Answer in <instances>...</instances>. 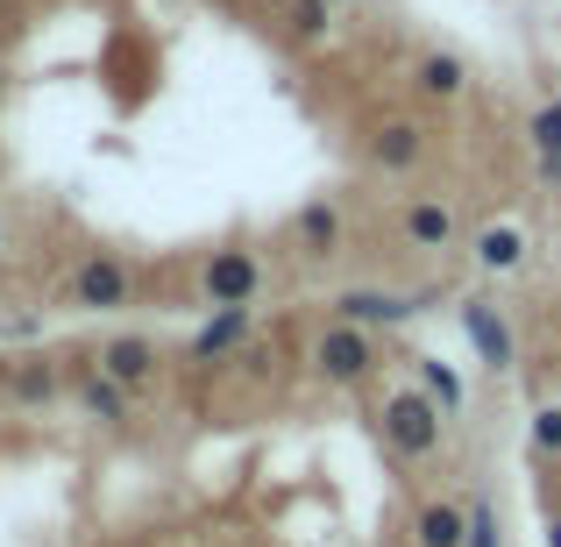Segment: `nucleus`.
Here are the masks:
<instances>
[{
  "mask_svg": "<svg viewBox=\"0 0 561 547\" xmlns=\"http://www.w3.org/2000/svg\"><path fill=\"white\" fill-rule=\"evenodd\" d=\"M412 369H420V391H426V398H434V406L455 420V412H462V398H469V391H462V377H455V363H440V356H420Z\"/></svg>",
  "mask_w": 561,
  "mask_h": 547,
  "instance_id": "16",
  "label": "nucleus"
},
{
  "mask_svg": "<svg viewBox=\"0 0 561 547\" xmlns=\"http://www.w3.org/2000/svg\"><path fill=\"white\" fill-rule=\"evenodd\" d=\"M462 547H505V534H497V512L491 505H469V540Z\"/></svg>",
  "mask_w": 561,
  "mask_h": 547,
  "instance_id": "18",
  "label": "nucleus"
},
{
  "mask_svg": "<svg viewBox=\"0 0 561 547\" xmlns=\"http://www.w3.org/2000/svg\"><path fill=\"white\" fill-rule=\"evenodd\" d=\"M462 334L491 369H512V328H505V314H497L491 299H462Z\"/></svg>",
  "mask_w": 561,
  "mask_h": 547,
  "instance_id": "5",
  "label": "nucleus"
},
{
  "mask_svg": "<svg viewBox=\"0 0 561 547\" xmlns=\"http://www.w3.org/2000/svg\"><path fill=\"white\" fill-rule=\"evenodd\" d=\"M242 334H249V306H220V314L192 334V363H214V356H228V349H242Z\"/></svg>",
  "mask_w": 561,
  "mask_h": 547,
  "instance_id": "13",
  "label": "nucleus"
},
{
  "mask_svg": "<svg viewBox=\"0 0 561 547\" xmlns=\"http://www.w3.org/2000/svg\"><path fill=\"white\" fill-rule=\"evenodd\" d=\"M128 292H136V277L122 257H85L71 271V306H85V314H114V306H128Z\"/></svg>",
  "mask_w": 561,
  "mask_h": 547,
  "instance_id": "3",
  "label": "nucleus"
},
{
  "mask_svg": "<svg viewBox=\"0 0 561 547\" xmlns=\"http://www.w3.org/2000/svg\"><path fill=\"white\" fill-rule=\"evenodd\" d=\"M405 242L426 249V257L455 249V242H462V228H455V206H448V200H412V206H405Z\"/></svg>",
  "mask_w": 561,
  "mask_h": 547,
  "instance_id": "6",
  "label": "nucleus"
},
{
  "mask_svg": "<svg viewBox=\"0 0 561 547\" xmlns=\"http://www.w3.org/2000/svg\"><path fill=\"white\" fill-rule=\"evenodd\" d=\"M370 157H377L383 171H412V164L426 157V128H420V122H383L377 143H370Z\"/></svg>",
  "mask_w": 561,
  "mask_h": 547,
  "instance_id": "12",
  "label": "nucleus"
},
{
  "mask_svg": "<svg viewBox=\"0 0 561 547\" xmlns=\"http://www.w3.org/2000/svg\"><path fill=\"white\" fill-rule=\"evenodd\" d=\"M440 426H448V412H440L420 384H405V391L383 398V441H391L405 463H426V455L440 448Z\"/></svg>",
  "mask_w": 561,
  "mask_h": 547,
  "instance_id": "1",
  "label": "nucleus"
},
{
  "mask_svg": "<svg viewBox=\"0 0 561 547\" xmlns=\"http://www.w3.org/2000/svg\"><path fill=\"white\" fill-rule=\"evenodd\" d=\"M412 86H420L426 100H462L469 93V65L448 57V50H426L420 65H412Z\"/></svg>",
  "mask_w": 561,
  "mask_h": 547,
  "instance_id": "11",
  "label": "nucleus"
},
{
  "mask_svg": "<svg viewBox=\"0 0 561 547\" xmlns=\"http://www.w3.org/2000/svg\"><path fill=\"white\" fill-rule=\"evenodd\" d=\"M0 334H8V320H0Z\"/></svg>",
  "mask_w": 561,
  "mask_h": 547,
  "instance_id": "22",
  "label": "nucleus"
},
{
  "mask_svg": "<svg viewBox=\"0 0 561 547\" xmlns=\"http://www.w3.org/2000/svg\"><path fill=\"white\" fill-rule=\"evenodd\" d=\"M291 235H299L306 257H334V249H342V206L334 200H306L299 220H291Z\"/></svg>",
  "mask_w": 561,
  "mask_h": 547,
  "instance_id": "10",
  "label": "nucleus"
},
{
  "mask_svg": "<svg viewBox=\"0 0 561 547\" xmlns=\"http://www.w3.org/2000/svg\"><path fill=\"white\" fill-rule=\"evenodd\" d=\"M85 406H93L100 420H128V384H114L107 369H100V377L85 384Z\"/></svg>",
  "mask_w": 561,
  "mask_h": 547,
  "instance_id": "17",
  "label": "nucleus"
},
{
  "mask_svg": "<svg viewBox=\"0 0 561 547\" xmlns=\"http://www.w3.org/2000/svg\"><path fill=\"white\" fill-rule=\"evenodd\" d=\"M462 540H469V505L426 498V505L412 512V547H462Z\"/></svg>",
  "mask_w": 561,
  "mask_h": 547,
  "instance_id": "7",
  "label": "nucleus"
},
{
  "mask_svg": "<svg viewBox=\"0 0 561 547\" xmlns=\"http://www.w3.org/2000/svg\"><path fill=\"white\" fill-rule=\"evenodd\" d=\"M534 448L540 455H561V406H540L534 412Z\"/></svg>",
  "mask_w": 561,
  "mask_h": 547,
  "instance_id": "19",
  "label": "nucleus"
},
{
  "mask_svg": "<svg viewBox=\"0 0 561 547\" xmlns=\"http://www.w3.org/2000/svg\"><path fill=\"white\" fill-rule=\"evenodd\" d=\"M291 29H299V36H320V29H328V0H299Z\"/></svg>",
  "mask_w": 561,
  "mask_h": 547,
  "instance_id": "20",
  "label": "nucleus"
},
{
  "mask_svg": "<svg viewBox=\"0 0 561 547\" xmlns=\"http://www.w3.org/2000/svg\"><path fill=\"white\" fill-rule=\"evenodd\" d=\"M199 285H206V299H214V306H249V299H256V285H263V263L249 257V249H214Z\"/></svg>",
  "mask_w": 561,
  "mask_h": 547,
  "instance_id": "4",
  "label": "nucleus"
},
{
  "mask_svg": "<svg viewBox=\"0 0 561 547\" xmlns=\"http://www.w3.org/2000/svg\"><path fill=\"white\" fill-rule=\"evenodd\" d=\"M100 369H107L114 384H128V391H136V384L157 377V349L142 342V334H114V342L100 349Z\"/></svg>",
  "mask_w": 561,
  "mask_h": 547,
  "instance_id": "9",
  "label": "nucleus"
},
{
  "mask_svg": "<svg viewBox=\"0 0 561 547\" xmlns=\"http://www.w3.org/2000/svg\"><path fill=\"white\" fill-rule=\"evenodd\" d=\"M313 369L328 384H363L377 369V342H370V328H356V320H334L328 334L313 342Z\"/></svg>",
  "mask_w": 561,
  "mask_h": 547,
  "instance_id": "2",
  "label": "nucleus"
},
{
  "mask_svg": "<svg viewBox=\"0 0 561 547\" xmlns=\"http://www.w3.org/2000/svg\"><path fill=\"white\" fill-rule=\"evenodd\" d=\"M526 136H534V150H540V179L554 185V179H561V100H540Z\"/></svg>",
  "mask_w": 561,
  "mask_h": 547,
  "instance_id": "15",
  "label": "nucleus"
},
{
  "mask_svg": "<svg viewBox=\"0 0 561 547\" xmlns=\"http://www.w3.org/2000/svg\"><path fill=\"white\" fill-rule=\"evenodd\" d=\"M328 8H342V0H328Z\"/></svg>",
  "mask_w": 561,
  "mask_h": 547,
  "instance_id": "23",
  "label": "nucleus"
},
{
  "mask_svg": "<svg viewBox=\"0 0 561 547\" xmlns=\"http://www.w3.org/2000/svg\"><path fill=\"white\" fill-rule=\"evenodd\" d=\"M420 306L398 299V292H342L334 299V320H356V328H398V320H412Z\"/></svg>",
  "mask_w": 561,
  "mask_h": 547,
  "instance_id": "8",
  "label": "nucleus"
},
{
  "mask_svg": "<svg viewBox=\"0 0 561 547\" xmlns=\"http://www.w3.org/2000/svg\"><path fill=\"white\" fill-rule=\"evenodd\" d=\"M469 249H477V263H483V271H497V277L526 263V235L512 228V220H491V228H477V242H469Z\"/></svg>",
  "mask_w": 561,
  "mask_h": 547,
  "instance_id": "14",
  "label": "nucleus"
},
{
  "mask_svg": "<svg viewBox=\"0 0 561 547\" xmlns=\"http://www.w3.org/2000/svg\"><path fill=\"white\" fill-rule=\"evenodd\" d=\"M548 547H561V512H554V520H548Z\"/></svg>",
  "mask_w": 561,
  "mask_h": 547,
  "instance_id": "21",
  "label": "nucleus"
}]
</instances>
